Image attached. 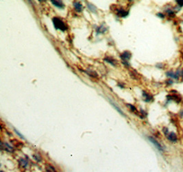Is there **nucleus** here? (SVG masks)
<instances>
[{
    "label": "nucleus",
    "mask_w": 183,
    "mask_h": 172,
    "mask_svg": "<svg viewBox=\"0 0 183 172\" xmlns=\"http://www.w3.org/2000/svg\"><path fill=\"white\" fill-rule=\"evenodd\" d=\"M167 76L170 77L171 78H174V79H178V74L172 72V71H170V72H167Z\"/></svg>",
    "instance_id": "14"
},
{
    "label": "nucleus",
    "mask_w": 183,
    "mask_h": 172,
    "mask_svg": "<svg viewBox=\"0 0 183 172\" xmlns=\"http://www.w3.org/2000/svg\"><path fill=\"white\" fill-rule=\"evenodd\" d=\"M117 14H118V15H119L120 17H125V16H127L128 15V12L125 11V10H124V9H119L117 11Z\"/></svg>",
    "instance_id": "11"
},
{
    "label": "nucleus",
    "mask_w": 183,
    "mask_h": 172,
    "mask_svg": "<svg viewBox=\"0 0 183 172\" xmlns=\"http://www.w3.org/2000/svg\"><path fill=\"white\" fill-rule=\"evenodd\" d=\"M52 3H53V5H54L55 6H56V7H58V8H63V7H64V4H63V2H61V1H54V0H52Z\"/></svg>",
    "instance_id": "10"
},
{
    "label": "nucleus",
    "mask_w": 183,
    "mask_h": 172,
    "mask_svg": "<svg viewBox=\"0 0 183 172\" xmlns=\"http://www.w3.org/2000/svg\"><path fill=\"white\" fill-rule=\"evenodd\" d=\"M112 104H113V105L114 106V108H115V109H117V110L118 111H119V113H121V114H123V115H124V113H123V111H122L121 110H120V109H119V107H118V106H117V105H115V104H114V103H112Z\"/></svg>",
    "instance_id": "18"
},
{
    "label": "nucleus",
    "mask_w": 183,
    "mask_h": 172,
    "mask_svg": "<svg viewBox=\"0 0 183 172\" xmlns=\"http://www.w3.org/2000/svg\"><path fill=\"white\" fill-rule=\"evenodd\" d=\"M177 3L180 7L183 6V1H177Z\"/></svg>",
    "instance_id": "21"
},
{
    "label": "nucleus",
    "mask_w": 183,
    "mask_h": 172,
    "mask_svg": "<svg viewBox=\"0 0 183 172\" xmlns=\"http://www.w3.org/2000/svg\"><path fill=\"white\" fill-rule=\"evenodd\" d=\"M148 139H149V141H151V142L153 143V144H154V145L155 146L156 148L158 149H159L160 152H163V151H164L163 147L162 146V145H161L160 143H159V141H157L155 139H154V138L152 137H149Z\"/></svg>",
    "instance_id": "3"
},
{
    "label": "nucleus",
    "mask_w": 183,
    "mask_h": 172,
    "mask_svg": "<svg viewBox=\"0 0 183 172\" xmlns=\"http://www.w3.org/2000/svg\"><path fill=\"white\" fill-rule=\"evenodd\" d=\"M46 171L47 172H57L56 169L51 164H48L46 167Z\"/></svg>",
    "instance_id": "13"
},
{
    "label": "nucleus",
    "mask_w": 183,
    "mask_h": 172,
    "mask_svg": "<svg viewBox=\"0 0 183 172\" xmlns=\"http://www.w3.org/2000/svg\"><path fill=\"white\" fill-rule=\"evenodd\" d=\"M33 158H34V159L36 160L37 161V162H40V161L41 160V157L40 156H39V155H38V154H37V155H36V154L34 155V156H33Z\"/></svg>",
    "instance_id": "17"
},
{
    "label": "nucleus",
    "mask_w": 183,
    "mask_h": 172,
    "mask_svg": "<svg viewBox=\"0 0 183 172\" xmlns=\"http://www.w3.org/2000/svg\"><path fill=\"white\" fill-rule=\"evenodd\" d=\"M74 6L75 9L76 10V11L78 12H81L82 10V8H83V6L81 4V3L79 2H74Z\"/></svg>",
    "instance_id": "7"
},
{
    "label": "nucleus",
    "mask_w": 183,
    "mask_h": 172,
    "mask_svg": "<svg viewBox=\"0 0 183 172\" xmlns=\"http://www.w3.org/2000/svg\"><path fill=\"white\" fill-rule=\"evenodd\" d=\"M15 132H16V133H17V134L18 135H19V137H20L21 138H22L23 139H25V138L23 137V136L22 134H21L19 133V132H18L17 130H15Z\"/></svg>",
    "instance_id": "20"
},
{
    "label": "nucleus",
    "mask_w": 183,
    "mask_h": 172,
    "mask_svg": "<svg viewBox=\"0 0 183 172\" xmlns=\"http://www.w3.org/2000/svg\"><path fill=\"white\" fill-rule=\"evenodd\" d=\"M89 8L92 11H94V12H95V10H96L95 7L94 6H93L92 4H89Z\"/></svg>",
    "instance_id": "19"
},
{
    "label": "nucleus",
    "mask_w": 183,
    "mask_h": 172,
    "mask_svg": "<svg viewBox=\"0 0 183 172\" xmlns=\"http://www.w3.org/2000/svg\"><path fill=\"white\" fill-rule=\"evenodd\" d=\"M2 148H3V147H4L6 151H8V152H13L14 151V149H13V147L10 145H9L8 143H4V144H3V143H2Z\"/></svg>",
    "instance_id": "9"
},
{
    "label": "nucleus",
    "mask_w": 183,
    "mask_h": 172,
    "mask_svg": "<svg viewBox=\"0 0 183 172\" xmlns=\"http://www.w3.org/2000/svg\"><path fill=\"white\" fill-rule=\"evenodd\" d=\"M127 106H128L129 108H130V109L132 111V112H137V109L135 108V107L133 106V105H131V104H127Z\"/></svg>",
    "instance_id": "16"
},
{
    "label": "nucleus",
    "mask_w": 183,
    "mask_h": 172,
    "mask_svg": "<svg viewBox=\"0 0 183 172\" xmlns=\"http://www.w3.org/2000/svg\"><path fill=\"white\" fill-rule=\"evenodd\" d=\"M87 74L89 75V76H91L92 77H96L98 75H97V73L95 72H94V71H87Z\"/></svg>",
    "instance_id": "15"
},
{
    "label": "nucleus",
    "mask_w": 183,
    "mask_h": 172,
    "mask_svg": "<svg viewBox=\"0 0 183 172\" xmlns=\"http://www.w3.org/2000/svg\"><path fill=\"white\" fill-rule=\"evenodd\" d=\"M143 98H144V100L145 102H150L153 100V97L152 95H150L148 93H146L145 91H143Z\"/></svg>",
    "instance_id": "8"
},
{
    "label": "nucleus",
    "mask_w": 183,
    "mask_h": 172,
    "mask_svg": "<svg viewBox=\"0 0 183 172\" xmlns=\"http://www.w3.org/2000/svg\"><path fill=\"white\" fill-rule=\"evenodd\" d=\"M1 172H3V171H1Z\"/></svg>",
    "instance_id": "23"
},
{
    "label": "nucleus",
    "mask_w": 183,
    "mask_h": 172,
    "mask_svg": "<svg viewBox=\"0 0 183 172\" xmlns=\"http://www.w3.org/2000/svg\"><path fill=\"white\" fill-rule=\"evenodd\" d=\"M53 23L56 30H60L61 31H65L67 30V26L65 23L63 22L62 19L58 17H53Z\"/></svg>",
    "instance_id": "1"
},
{
    "label": "nucleus",
    "mask_w": 183,
    "mask_h": 172,
    "mask_svg": "<svg viewBox=\"0 0 183 172\" xmlns=\"http://www.w3.org/2000/svg\"><path fill=\"white\" fill-rule=\"evenodd\" d=\"M120 57H121V58L124 60V63H125V62L128 63L127 61L130 58V57H131V53L128 51H125L122 53V54H121Z\"/></svg>",
    "instance_id": "5"
},
{
    "label": "nucleus",
    "mask_w": 183,
    "mask_h": 172,
    "mask_svg": "<svg viewBox=\"0 0 183 172\" xmlns=\"http://www.w3.org/2000/svg\"><path fill=\"white\" fill-rule=\"evenodd\" d=\"M167 99L168 101H174L176 103H180L182 102V98L180 95H174V94H171V95H167Z\"/></svg>",
    "instance_id": "4"
},
{
    "label": "nucleus",
    "mask_w": 183,
    "mask_h": 172,
    "mask_svg": "<svg viewBox=\"0 0 183 172\" xmlns=\"http://www.w3.org/2000/svg\"><path fill=\"white\" fill-rule=\"evenodd\" d=\"M106 62H108L109 63L113 64V65H115L116 64V60H114L113 58H111V57H106V58L104 59Z\"/></svg>",
    "instance_id": "12"
},
{
    "label": "nucleus",
    "mask_w": 183,
    "mask_h": 172,
    "mask_svg": "<svg viewBox=\"0 0 183 172\" xmlns=\"http://www.w3.org/2000/svg\"><path fill=\"white\" fill-rule=\"evenodd\" d=\"M163 131L164 134L165 135V137H167V139H168L169 141H171V142H173V143L178 141V136L175 133V132H170L167 128H164Z\"/></svg>",
    "instance_id": "2"
},
{
    "label": "nucleus",
    "mask_w": 183,
    "mask_h": 172,
    "mask_svg": "<svg viewBox=\"0 0 183 172\" xmlns=\"http://www.w3.org/2000/svg\"><path fill=\"white\" fill-rule=\"evenodd\" d=\"M19 164L21 167L26 169L28 167V161L24 159H21L19 160Z\"/></svg>",
    "instance_id": "6"
},
{
    "label": "nucleus",
    "mask_w": 183,
    "mask_h": 172,
    "mask_svg": "<svg viewBox=\"0 0 183 172\" xmlns=\"http://www.w3.org/2000/svg\"><path fill=\"white\" fill-rule=\"evenodd\" d=\"M180 116L181 117H183V109L180 111Z\"/></svg>",
    "instance_id": "22"
}]
</instances>
